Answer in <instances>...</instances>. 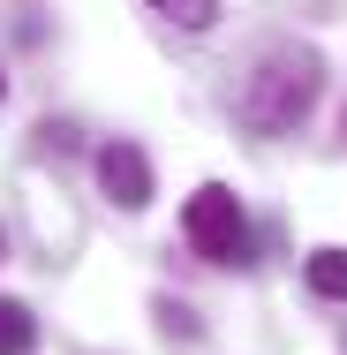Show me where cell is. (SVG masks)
<instances>
[{
    "instance_id": "cell-1",
    "label": "cell",
    "mask_w": 347,
    "mask_h": 355,
    "mask_svg": "<svg viewBox=\"0 0 347 355\" xmlns=\"http://www.w3.org/2000/svg\"><path fill=\"white\" fill-rule=\"evenodd\" d=\"M317 91H325V69H317V53L302 46H287V53H272L265 69L242 83V98H234V121L249 129V137H287L310 106H317Z\"/></svg>"
},
{
    "instance_id": "cell-6",
    "label": "cell",
    "mask_w": 347,
    "mask_h": 355,
    "mask_svg": "<svg viewBox=\"0 0 347 355\" xmlns=\"http://www.w3.org/2000/svg\"><path fill=\"white\" fill-rule=\"evenodd\" d=\"M166 23H181V31H211L219 23V0H151Z\"/></svg>"
},
{
    "instance_id": "cell-8",
    "label": "cell",
    "mask_w": 347,
    "mask_h": 355,
    "mask_svg": "<svg viewBox=\"0 0 347 355\" xmlns=\"http://www.w3.org/2000/svg\"><path fill=\"white\" fill-rule=\"evenodd\" d=\"M0 98H8V76H0Z\"/></svg>"
},
{
    "instance_id": "cell-4",
    "label": "cell",
    "mask_w": 347,
    "mask_h": 355,
    "mask_svg": "<svg viewBox=\"0 0 347 355\" xmlns=\"http://www.w3.org/2000/svg\"><path fill=\"white\" fill-rule=\"evenodd\" d=\"M310 295H325V302L347 295V250H310Z\"/></svg>"
},
{
    "instance_id": "cell-3",
    "label": "cell",
    "mask_w": 347,
    "mask_h": 355,
    "mask_svg": "<svg viewBox=\"0 0 347 355\" xmlns=\"http://www.w3.org/2000/svg\"><path fill=\"white\" fill-rule=\"evenodd\" d=\"M98 189H106L121 212H143V205H151V159H143L129 137H114L98 151Z\"/></svg>"
},
{
    "instance_id": "cell-7",
    "label": "cell",
    "mask_w": 347,
    "mask_h": 355,
    "mask_svg": "<svg viewBox=\"0 0 347 355\" xmlns=\"http://www.w3.org/2000/svg\"><path fill=\"white\" fill-rule=\"evenodd\" d=\"M159 318H166V333H181V340H189V333H197V318H189V310H181V302H159Z\"/></svg>"
},
{
    "instance_id": "cell-2",
    "label": "cell",
    "mask_w": 347,
    "mask_h": 355,
    "mask_svg": "<svg viewBox=\"0 0 347 355\" xmlns=\"http://www.w3.org/2000/svg\"><path fill=\"white\" fill-rule=\"evenodd\" d=\"M181 234H189V250H197L204 265H249V219L234 205V189H219V182H204V189L189 197Z\"/></svg>"
},
{
    "instance_id": "cell-5",
    "label": "cell",
    "mask_w": 347,
    "mask_h": 355,
    "mask_svg": "<svg viewBox=\"0 0 347 355\" xmlns=\"http://www.w3.org/2000/svg\"><path fill=\"white\" fill-rule=\"evenodd\" d=\"M30 340H38V325H30V310L0 295V355H23Z\"/></svg>"
}]
</instances>
